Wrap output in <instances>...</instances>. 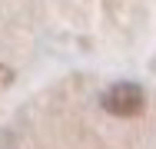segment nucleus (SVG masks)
Wrapping results in <instances>:
<instances>
[{"label": "nucleus", "instance_id": "obj_1", "mask_svg": "<svg viewBox=\"0 0 156 149\" xmlns=\"http://www.w3.org/2000/svg\"><path fill=\"white\" fill-rule=\"evenodd\" d=\"M100 103H103V109L110 116L129 119V116H140L146 109V93H143V86H136V83H113L100 96Z\"/></svg>", "mask_w": 156, "mask_h": 149}, {"label": "nucleus", "instance_id": "obj_2", "mask_svg": "<svg viewBox=\"0 0 156 149\" xmlns=\"http://www.w3.org/2000/svg\"><path fill=\"white\" fill-rule=\"evenodd\" d=\"M10 83H13V70H10L7 63H0V89L10 86Z\"/></svg>", "mask_w": 156, "mask_h": 149}]
</instances>
